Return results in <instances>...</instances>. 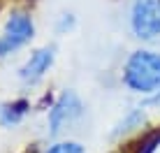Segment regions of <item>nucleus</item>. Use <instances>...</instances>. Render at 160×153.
I'll use <instances>...</instances> for the list:
<instances>
[{
    "label": "nucleus",
    "instance_id": "nucleus-7",
    "mask_svg": "<svg viewBox=\"0 0 160 153\" xmlns=\"http://www.w3.org/2000/svg\"><path fill=\"white\" fill-rule=\"evenodd\" d=\"M142 123H144V111H142V107H137V109H132L130 114H125V118H121V121L116 123L112 137H121V135H125V132H130V130L139 128Z\"/></svg>",
    "mask_w": 160,
    "mask_h": 153
},
{
    "label": "nucleus",
    "instance_id": "nucleus-4",
    "mask_svg": "<svg viewBox=\"0 0 160 153\" xmlns=\"http://www.w3.org/2000/svg\"><path fill=\"white\" fill-rule=\"evenodd\" d=\"M84 114V102L74 91H63L60 97L56 100V105L49 111V132L58 135L60 130H65L68 125H72L74 121H79Z\"/></svg>",
    "mask_w": 160,
    "mask_h": 153
},
{
    "label": "nucleus",
    "instance_id": "nucleus-8",
    "mask_svg": "<svg viewBox=\"0 0 160 153\" xmlns=\"http://www.w3.org/2000/svg\"><path fill=\"white\" fill-rule=\"evenodd\" d=\"M47 153H86L79 141H58L47 149Z\"/></svg>",
    "mask_w": 160,
    "mask_h": 153
},
{
    "label": "nucleus",
    "instance_id": "nucleus-5",
    "mask_svg": "<svg viewBox=\"0 0 160 153\" xmlns=\"http://www.w3.org/2000/svg\"><path fill=\"white\" fill-rule=\"evenodd\" d=\"M51 65H53V47H42V49H37V51L30 53V58L23 63V67L19 70V76L26 84H37V81L49 72Z\"/></svg>",
    "mask_w": 160,
    "mask_h": 153
},
{
    "label": "nucleus",
    "instance_id": "nucleus-9",
    "mask_svg": "<svg viewBox=\"0 0 160 153\" xmlns=\"http://www.w3.org/2000/svg\"><path fill=\"white\" fill-rule=\"evenodd\" d=\"M72 28H74V16L72 14H63V16H60V21H58V26H56V30L58 32H68Z\"/></svg>",
    "mask_w": 160,
    "mask_h": 153
},
{
    "label": "nucleus",
    "instance_id": "nucleus-3",
    "mask_svg": "<svg viewBox=\"0 0 160 153\" xmlns=\"http://www.w3.org/2000/svg\"><path fill=\"white\" fill-rule=\"evenodd\" d=\"M130 26L139 40H156L160 35V0H135Z\"/></svg>",
    "mask_w": 160,
    "mask_h": 153
},
{
    "label": "nucleus",
    "instance_id": "nucleus-6",
    "mask_svg": "<svg viewBox=\"0 0 160 153\" xmlns=\"http://www.w3.org/2000/svg\"><path fill=\"white\" fill-rule=\"evenodd\" d=\"M28 109H30L28 100H16L12 105H7L5 109H0V123L2 125H16L26 114H28Z\"/></svg>",
    "mask_w": 160,
    "mask_h": 153
},
{
    "label": "nucleus",
    "instance_id": "nucleus-2",
    "mask_svg": "<svg viewBox=\"0 0 160 153\" xmlns=\"http://www.w3.org/2000/svg\"><path fill=\"white\" fill-rule=\"evenodd\" d=\"M32 35H35V23H32L30 14L21 12V9L12 12L7 23H5L2 35H0V58L21 49L23 44H28Z\"/></svg>",
    "mask_w": 160,
    "mask_h": 153
},
{
    "label": "nucleus",
    "instance_id": "nucleus-1",
    "mask_svg": "<svg viewBox=\"0 0 160 153\" xmlns=\"http://www.w3.org/2000/svg\"><path fill=\"white\" fill-rule=\"evenodd\" d=\"M123 81L130 91L148 95L160 91V53L156 51H135L125 63Z\"/></svg>",
    "mask_w": 160,
    "mask_h": 153
},
{
    "label": "nucleus",
    "instance_id": "nucleus-10",
    "mask_svg": "<svg viewBox=\"0 0 160 153\" xmlns=\"http://www.w3.org/2000/svg\"><path fill=\"white\" fill-rule=\"evenodd\" d=\"M146 105H160V91H158L153 97H148V100H146Z\"/></svg>",
    "mask_w": 160,
    "mask_h": 153
}]
</instances>
